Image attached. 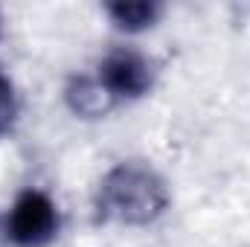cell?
I'll return each instance as SVG.
<instances>
[{
    "mask_svg": "<svg viewBox=\"0 0 250 247\" xmlns=\"http://www.w3.org/2000/svg\"><path fill=\"white\" fill-rule=\"evenodd\" d=\"M18 120H21V96H18L12 76L0 64V140L15 131Z\"/></svg>",
    "mask_w": 250,
    "mask_h": 247,
    "instance_id": "8992f818",
    "label": "cell"
},
{
    "mask_svg": "<svg viewBox=\"0 0 250 247\" xmlns=\"http://www.w3.org/2000/svg\"><path fill=\"white\" fill-rule=\"evenodd\" d=\"M105 15L114 23V29H120L125 35H140L157 26V21L163 18V3L157 0H114L105 3Z\"/></svg>",
    "mask_w": 250,
    "mask_h": 247,
    "instance_id": "277c9868",
    "label": "cell"
},
{
    "mask_svg": "<svg viewBox=\"0 0 250 247\" xmlns=\"http://www.w3.org/2000/svg\"><path fill=\"white\" fill-rule=\"evenodd\" d=\"M96 82L114 105L140 102L157 84V64L137 47H111L96 64Z\"/></svg>",
    "mask_w": 250,
    "mask_h": 247,
    "instance_id": "3957f363",
    "label": "cell"
},
{
    "mask_svg": "<svg viewBox=\"0 0 250 247\" xmlns=\"http://www.w3.org/2000/svg\"><path fill=\"white\" fill-rule=\"evenodd\" d=\"M64 102L76 117H84V120L102 117V114H108L114 108V102L99 87L96 76H73L64 84Z\"/></svg>",
    "mask_w": 250,
    "mask_h": 247,
    "instance_id": "5b68a950",
    "label": "cell"
},
{
    "mask_svg": "<svg viewBox=\"0 0 250 247\" xmlns=\"http://www.w3.org/2000/svg\"><path fill=\"white\" fill-rule=\"evenodd\" d=\"M169 184L146 160L114 163L93 192L96 221L114 227H148L169 209Z\"/></svg>",
    "mask_w": 250,
    "mask_h": 247,
    "instance_id": "6da1fadb",
    "label": "cell"
},
{
    "mask_svg": "<svg viewBox=\"0 0 250 247\" xmlns=\"http://www.w3.org/2000/svg\"><path fill=\"white\" fill-rule=\"evenodd\" d=\"M62 227V206L41 186H23L0 215V239L9 247H50Z\"/></svg>",
    "mask_w": 250,
    "mask_h": 247,
    "instance_id": "7a4b0ae2",
    "label": "cell"
},
{
    "mask_svg": "<svg viewBox=\"0 0 250 247\" xmlns=\"http://www.w3.org/2000/svg\"><path fill=\"white\" fill-rule=\"evenodd\" d=\"M0 38H3V15H0Z\"/></svg>",
    "mask_w": 250,
    "mask_h": 247,
    "instance_id": "52a82bcc",
    "label": "cell"
}]
</instances>
